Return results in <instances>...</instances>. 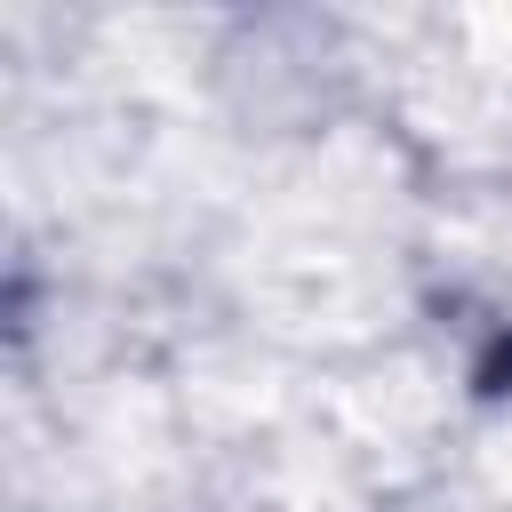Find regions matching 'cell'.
Here are the masks:
<instances>
[{
	"instance_id": "6da1fadb",
	"label": "cell",
	"mask_w": 512,
	"mask_h": 512,
	"mask_svg": "<svg viewBox=\"0 0 512 512\" xmlns=\"http://www.w3.org/2000/svg\"><path fill=\"white\" fill-rule=\"evenodd\" d=\"M472 384H480V392H512V328H504V336H496V352L472 368Z\"/></svg>"
}]
</instances>
